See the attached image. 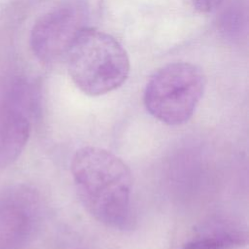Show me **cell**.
<instances>
[{"mask_svg": "<svg viewBox=\"0 0 249 249\" xmlns=\"http://www.w3.org/2000/svg\"><path fill=\"white\" fill-rule=\"evenodd\" d=\"M71 173L80 201L99 223L124 229L130 217L131 172L125 162L98 147H83L71 160Z\"/></svg>", "mask_w": 249, "mask_h": 249, "instance_id": "cell-1", "label": "cell"}, {"mask_svg": "<svg viewBox=\"0 0 249 249\" xmlns=\"http://www.w3.org/2000/svg\"><path fill=\"white\" fill-rule=\"evenodd\" d=\"M65 58L71 80L89 96L120 88L129 73L128 55L119 41L90 27L80 34Z\"/></svg>", "mask_w": 249, "mask_h": 249, "instance_id": "cell-2", "label": "cell"}, {"mask_svg": "<svg viewBox=\"0 0 249 249\" xmlns=\"http://www.w3.org/2000/svg\"><path fill=\"white\" fill-rule=\"evenodd\" d=\"M202 70L189 62L169 63L149 80L144 91L147 111L168 125L188 122L196 111L205 89Z\"/></svg>", "mask_w": 249, "mask_h": 249, "instance_id": "cell-3", "label": "cell"}, {"mask_svg": "<svg viewBox=\"0 0 249 249\" xmlns=\"http://www.w3.org/2000/svg\"><path fill=\"white\" fill-rule=\"evenodd\" d=\"M89 15L86 0H64L47 12L31 31L30 45L34 54L46 63L66 57L77 38L88 28Z\"/></svg>", "mask_w": 249, "mask_h": 249, "instance_id": "cell-4", "label": "cell"}, {"mask_svg": "<svg viewBox=\"0 0 249 249\" xmlns=\"http://www.w3.org/2000/svg\"><path fill=\"white\" fill-rule=\"evenodd\" d=\"M37 194L16 186L0 196V249H20L33 235L39 221Z\"/></svg>", "mask_w": 249, "mask_h": 249, "instance_id": "cell-5", "label": "cell"}, {"mask_svg": "<svg viewBox=\"0 0 249 249\" xmlns=\"http://www.w3.org/2000/svg\"><path fill=\"white\" fill-rule=\"evenodd\" d=\"M246 243V234L231 224L218 223L201 230L183 249H233Z\"/></svg>", "mask_w": 249, "mask_h": 249, "instance_id": "cell-6", "label": "cell"}, {"mask_svg": "<svg viewBox=\"0 0 249 249\" xmlns=\"http://www.w3.org/2000/svg\"><path fill=\"white\" fill-rule=\"evenodd\" d=\"M196 9L200 13H211L220 6L223 0H193Z\"/></svg>", "mask_w": 249, "mask_h": 249, "instance_id": "cell-7", "label": "cell"}]
</instances>
